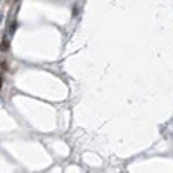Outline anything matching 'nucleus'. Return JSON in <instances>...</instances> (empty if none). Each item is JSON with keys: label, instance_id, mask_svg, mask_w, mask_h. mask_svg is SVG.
<instances>
[{"label": "nucleus", "instance_id": "obj_1", "mask_svg": "<svg viewBox=\"0 0 173 173\" xmlns=\"http://www.w3.org/2000/svg\"><path fill=\"white\" fill-rule=\"evenodd\" d=\"M9 47H10L9 35H4V36H2V42H0V50H2V52H7V50H9Z\"/></svg>", "mask_w": 173, "mask_h": 173}, {"label": "nucleus", "instance_id": "obj_2", "mask_svg": "<svg viewBox=\"0 0 173 173\" xmlns=\"http://www.w3.org/2000/svg\"><path fill=\"white\" fill-rule=\"evenodd\" d=\"M2 83H4V74L0 73V90H2Z\"/></svg>", "mask_w": 173, "mask_h": 173}, {"label": "nucleus", "instance_id": "obj_3", "mask_svg": "<svg viewBox=\"0 0 173 173\" xmlns=\"http://www.w3.org/2000/svg\"><path fill=\"white\" fill-rule=\"evenodd\" d=\"M16 2H19V0H16Z\"/></svg>", "mask_w": 173, "mask_h": 173}]
</instances>
